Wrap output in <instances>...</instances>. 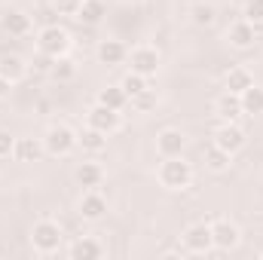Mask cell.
Returning <instances> with one entry per match:
<instances>
[{
    "mask_svg": "<svg viewBox=\"0 0 263 260\" xmlns=\"http://www.w3.org/2000/svg\"><path fill=\"white\" fill-rule=\"evenodd\" d=\"M159 184L168 190H184L193 184V165L184 156H165L159 165Z\"/></svg>",
    "mask_w": 263,
    "mask_h": 260,
    "instance_id": "cell-1",
    "label": "cell"
},
{
    "mask_svg": "<svg viewBox=\"0 0 263 260\" xmlns=\"http://www.w3.org/2000/svg\"><path fill=\"white\" fill-rule=\"evenodd\" d=\"M43 147L52 156H70L77 150V132L70 129V126H65V123H55L43 135Z\"/></svg>",
    "mask_w": 263,
    "mask_h": 260,
    "instance_id": "cell-2",
    "label": "cell"
},
{
    "mask_svg": "<svg viewBox=\"0 0 263 260\" xmlns=\"http://www.w3.org/2000/svg\"><path fill=\"white\" fill-rule=\"evenodd\" d=\"M37 49H40V55H46V59L67 55V49H70V34H67L65 28H59V25H49V28H43V31L37 34Z\"/></svg>",
    "mask_w": 263,
    "mask_h": 260,
    "instance_id": "cell-3",
    "label": "cell"
},
{
    "mask_svg": "<svg viewBox=\"0 0 263 260\" xmlns=\"http://www.w3.org/2000/svg\"><path fill=\"white\" fill-rule=\"evenodd\" d=\"M31 245H34L40 254H52V251H59V245H62V227H59L55 220H49V217L37 220L34 230H31Z\"/></svg>",
    "mask_w": 263,
    "mask_h": 260,
    "instance_id": "cell-4",
    "label": "cell"
},
{
    "mask_svg": "<svg viewBox=\"0 0 263 260\" xmlns=\"http://www.w3.org/2000/svg\"><path fill=\"white\" fill-rule=\"evenodd\" d=\"M184 245L187 251L193 254H208L214 248V239H211V224H190L184 230Z\"/></svg>",
    "mask_w": 263,
    "mask_h": 260,
    "instance_id": "cell-5",
    "label": "cell"
},
{
    "mask_svg": "<svg viewBox=\"0 0 263 260\" xmlns=\"http://www.w3.org/2000/svg\"><path fill=\"white\" fill-rule=\"evenodd\" d=\"M129 65L135 73H141V77H153L156 70H159V52L153 49V46H138V49H132L129 52Z\"/></svg>",
    "mask_w": 263,
    "mask_h": 260,
    "instance_id": "cell-6",
    "label": "cell"
},
{
    "mask_svg": "<svg viewBox=\"0 0 263 260\" xmlns=\"http://www.w3.org/2000/svg\"><path fill=\"white\" fill-rule=\"evenodd\" d=\"M86 120H89V126L101 129L104 135L117 132L120 129V123H123V120H120V110H114V107H107V104H98V101L89 107V117H86Z\"/></svg>",
    "mask_w": 263,
    "mask_h": 260,
    "instance_id": "cell-7",
    "label": "cell"
},
{
    "mask_svg": "<svg viewBox=\"0 0 263 260\" xmlns=\"http://www.w3.org/2000/svg\"><path fill=\"white\" fill-rule=\"evenodd\" d=\"M245 129L239 126V123H223L220 129L214 132V144L217 147H223L227 153H239L242 147H245Z\"/></svg>",
    "mask_w": 263,
    "mask_h": 260,
    "instance_id": "cell-8",
    "label": "cell"
},
{
    "mask_svg": "<svg viewBox=\"0 0 263 260\" xmlns=\"http://www.w3.org/2000/svg\"><path fill=\"white\" fill-rule=\"evenodd\" d=\"M211 239H214V248L233 251V248L239 245L242 233H239V227H236L233 220H214V224H211Z\"/></svg>",
    "mask_w": 263,
    "mask_h": 260,
    "instance_id": "cell-9",
    "label": "cell"
},
{
    "mask_svg": "<svg viewBox=\"0 0 263 260\" xmlns=\"http://www.w3.org/2000/svg\"><path fill=\"white\" fill-rule=\"evenodd\" d=\"M184 147H187V135L181 129H162L156 135V150L159 156H184Z\"/></svg>",
    "mask_w": 263,
    "mask_h": 260,
    "instance_id": "cell-10",
    "label": "cell"
},
{
    "mask_svg": "<svg viewBox=\"0 0 263 260\" xmlns=\"http://www.w3.org/2000/svg\"><path fill=\"white\" fill-rule=\"evenodd\" d=\"M0 28L9 37H25V34H31V15L22 12V9H6L0 15Z\"/></svg>",
    "mask_w": 263,
    "mask_h": 260,
    "instance_id": "cell-11",
    "label": "cell"
},
{
    "mask_svg": "<svg viewBox=\"0 0 263 260\" xmlns=\"http://www.w3.org/2000/svg\"><path fill=\"white\" fill-rule=\"evenodd\" d=\"M230 46H236V49H251L254 46V40H257V25H251L248 18H242V22H236L233 28H230Z\"/></svg>",
    "mask_w": 263,
    "mask_h": 260,
    "instance_id": "cell-12",
    "label": "cell"
},
{
    "mask_svg": "<svg viewBox=\"0 0 263 260\" xmlns=\"http://www.w3.org/2000/svg\"><path fill=\"white\" fill-rule=\"evenodd\" d=\"M104 214H107V199L101 193L89 190V193L80 199V217L83 220H101Z\"/></svg>",
    "mask_w": 263,
    "mask_h": 260,
    "instance_id": "cell-13",
    "label": "cell"
},
{
    "mask_svg": "<svg viewBox=\"0 0 263 260\" xmlns=\"http://www.w3.org/2000/svg\"><path fill=\"white\" fill-rule=\"evenodd\" d=\"M217 117L223 120V123H239L242 117H245V110H242V98L239 95H233V92H223L220 98H217Z\"/></svg>",
    "mask_w": 263,
    "mask_h": 260,
    "instance_id": "cell-14",
    "label": "cell"
},
{
    "mask_svg": "<svg viewBox=\"0 0 263 260\" xmlns=\"http://www.w3.org/2000/svg\"><path fill=\"white\" fill-rule=\"evenodd\" d=\"M126 59H129L126 43H120V40H101L98 43V62L101 65H123Z\"/></svg>",
    "mask_w": 263,
    "mask_h": 260,
    "instance_id": "cell-15",
    "label": "cell"
},
{
    "mask_svg": "<svg viewBox=\"0 0 263 260\" xmlns=\"http://www.w3.org/2000/svg\"><path fill=\"white\" fill-rule=\"evenodd\" d=\"M73 178H77L80 187L95 190V187H101V181H104V169H101L98 162H80L77 172H73Z\"/></svg>",
    "mask_w": 263,
    "mask_h": 260,
    "instance_id": "cell-16",
    "label": "cell"
},
{
    "mask_svg": "<svg viewBox=\"0 0 263 260\" xmlns=\"http://www.w3.org/2000/svg\"><path fill=\"white\" fill-rule=\"evenodd\" d=\"M77 147H83V150H89V153H101V150L107 147V135L86 123V129L77 132Z\"/></svg>",
    "mask_w": 263,
    "mask_h": 260,
    "instance_id": "cell-17",
    "label": "cell"
},
{
    "mask_svg": "<svg viewBox=\"0 0 263 260\" xmlns=\"http://www.w3.org/2000/svg\"><path fill=\"white\" fill-rule=\"evenodd\" d=\"M43 153H46L43 141H37V138H15V153L12 156L18 162H37Z\"/></svg>",
    "mask_w": 263,
    "mask_h": 260,
    "instance_id": "cell-18",
    "label": "cell"
},
{
    "mask_svg": "<svg viewBox=\"0 0 263 260\" xmlns=\"http://www.w3.org/2000/svg\"><path fill=\"white\" fill-rule=\"evenodd\" d=\"M25 73H28V65H25V59H22V55H15V52L0 55V77H6L12 86H15Z\"/></svg>",
    "mask_w": 263,
    "mask_h": 260,
    "instance_id": "cell-19",
    "label": "cell"
},
{
    "mask_svg": "<svg viewBox=\"0 0 263 260\" xmlns=\"http://www.w3.org/2000/svg\"><path fill=\"white\" fill-rule=\"evenodd\" d=\"M73 260H98L104 254V248H101V242H95V239H77L73 245H70V251H67Z\"/></svg>",
    "mask_w": 263,
    "mask_h": 260,
    "instance_id": "cell-20",
    "label": "cell"
},
{
    "mask_svg": "<svg viewBox=\"0 0 263 260\" xmlns=\"http://www.w3.org/2000/svg\"><path fill=\"white\" fill-rule=\"evenodd\" d=\"M223 83H227V92L242 95L248 86H254V77H251L245 67H230V70H227V77H223Z\"/></svg>",
    "mask_w": 263,
    "mask_h": 260,
    "instance_id": "cell-21",
    "label": "cell"
},
{
    "mask_svg": "<svg viewBox=\"0 0 263 260\" xmlns=\"http://www.w3.org/2000/svg\"><path fill=\"white\" fill-rule=\"evenodd\" d=\"M230 159H233V153H227L223 147H217V144H211V147H205V169L208 172H227L230 169Z\"/></svg>",
    "mask_w": 263,
    "mask_h": 260,
    "instance_id": "cell-22",
    "label": "cell"
},
{
    "mask_svg": "<svg viewBox=\"0 0 263 260\" xmlns=\"http://www.w3.org/2000/svg\"><path fill=\"white\" fill-rule=\"evenodd\" d=\"M104 15H107L104 0H83V3H80V12H77V18H80L83 25H98Z\"/></svg>",
    "mask_w": 263,
    "mask_h": 260,
    "instance_id": "cell-23",
    "label": "cell"
},
{
    "mask_svg": "<svg viewBox=\"0 0 263 260\" xmlns=\"http://www.w3.org/2000/svg\"><path fill=\"white\" fill-rule=\"evenodd\" d=\"M239 98H242V110H245L248 117L263 114V89H260V86H248Z\"/></svg>",
    "mask_w": 263,
    "mask_h": 260,
    "instance_id": "cell-24",
    "label": "cell"
},
{
    "mask_svg": "<svg viewBox=\"0 0 263 260\" xmlns=\"http://www.w3.org/2000/svg\"><path fill=\"white\" fill-rule=\"evenodd\" d=\"M98 104H107V107H114V110H123V107L129 104V95L123 92V86H107V89L98 92Z\"/></svg>",
    "mask_w": 263,
    "mask_h": 260,
    "instance_id": "cell-25",
    "label": "cell"
},
{
    "mask_svg": "<svg viewBox=\"0 0 263 260\" xmlns=\"http://www.w3.org/2000/svg\"><path fill=\"white\" fill-rule=\"evenodd\" d=\"M120 86H123V92L129 95V101L135 95H141L144 89H150V86H147V77H141V73H135V70H129V73L120 80Z\"/></svg>",
    "mask_w": 263,
    "mask_h": 260,
    "instance_id": "cell-26",
    "label": "cell"
},
{
    "mask_svg": "<svg viewBox=\"0 0 263 260\" xmlns=\"http://www.w3.org/2000/svg\"><path fill=\"white\" fill-rule=\"evenodd\" d=\"M190 15H193V22H196L199 28H205V25H211V22H214L217 9H214L211 3H196V6L190 9Z\"/></svg>",
    "mask_w": 263,
    "mask_h": 260,
    "instance_id": "cell-27",
    "label": "cell"
},
{
    "mask_svg": "<svg viewBox=\"0 0 263 260\" xmlns=\"http://www.w3.org/2000/svg\"><path fill=\"white\" fill-rule=\"evenodd\" d=\"M77 73V65L67 59V55H59V59H52V77H59V80H70Z\"/></svg>",
    "mask_w": 263,
    "mask_h": 260,
    "instance_id": "cell-28",
    "label": "cell"
},
{
    "mask_svg": "<svg viewBox=\"0 0 263 260\" xmlns=\"http://www.w3.org/2000/svg\"><path fill=\"white\" fill-rule=\"evenodd\" d=\"M129 104L138 110V114H147L150 107H156V92H153V89H144L141 95H135V98H132Z\"/></svg>",
    "mask_w": 263,
    "mask_h": 260,
    "instance_id": "cell-29",
    "label": "cell"
},
{
    "mask_svg": "<svg viewBox=\"0 0 263 260\" xmlns=\"http://www.w3.org/2000/svg\"><path fill=\"white\" fill-rule=\"evenodd\" d=\"M245 18L251 25H263V0H248L245 3Z\"/></svg>",
    "mask_w": 263,
    "mask_h": 260,
    "instance_id": "cell-30",
    "label": "cell"
},
{
    "mask_svg": "<svg viewBox=\"0 0 263 260\" xmlns=\"http://www.w3.org/2000/svg\"><path fill=\"white\" fill-rule=\"evenodd\" d=\"M15 153V138L9 135V132L0 129V159H6V156H12Z\"/></svg>",
    "mask_w": 263,
    "mask_h": 260,
    "instance_id": "cell-31",
    "label": "cell"
},
{
    "mask_svg": "<svg viewBox=\"0 0 263 260\" xmlns=\"http://www.w3.org/2000/svg\"><path fill=\"white\" fill-rule=\"evenodd\" d=\"M80 3H83V0H55V9H59V15H73V18H77Z\"/></svg>",
    "mask_w": 263,
    "mask_h": 260,
    "instance_id": "cell-32",
    "label": "cell"
},
{
    "mask_svg": "<svg viewBox=\"0 0 263 260\" xmlns=\"http://www.w3.org/2000/svg\"><path fill=\"white\" fill-rule=\"evenodd\" d=\"M9 92H12V83H9L6 77H0V98H6Z\"/></svg>",
    "mask_w": 263,
    "mask_h": 260,
    "instance_id": "cell-33",
    "label": "cell"
}]
</instances>
